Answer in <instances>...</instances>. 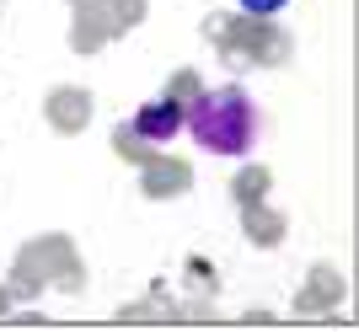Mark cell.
I'll list each match as a JSON object with an SVG mask.
<instances>
[{"mask_svg": "<svg viewBox=\"0 0 359 332\" xmlns=\"http://www.w3.org/2000/svg\"><path fill=\"white\" fill-rule=\"evenodd\" d=\"M188 134L210 155H247L257 139V107L241 86H210L188 102Z\"/></svg>", "mask_w": 359, "mask_h": 332, "instance_id": "6da1fadb", "label": "cell"}, {"mask_svg": "<svg viewBox=\"0 0 359 332\" xmlns=\"http://www.w3.org/2000/svg\"><path fill=\"white\" fill-rule=\"evenodd\" d=\"M129 129H135L145 145H166L172 134L188 129V107H177L172 97H156V102H145L135 118H129Z\"/></svg>", "mask_w": 359, "mask_h": 332, "instance_id": "7a4b0ae2", "label": "cell"}, {"mask_svg": "<svg viewBox=\"0 0 359 332\" xmlns=\"http://www.w3.org/2000/svg\"><path fill=\"white\" fill-rule=\"evenodd\" d=\"M236 6H241L247 16H273V11H285L290 0H236Z\"/></svg>", "mask_w": 359, "mask_h": 332, "instance_id": "3957f363", "label": "cell"}]
</instances>
